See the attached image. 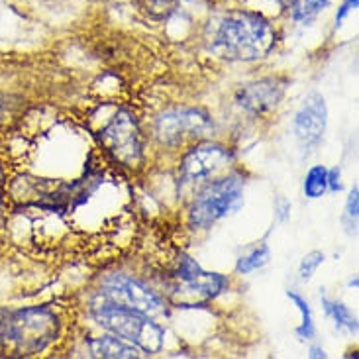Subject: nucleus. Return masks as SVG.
<instances>
[{
    "label": "nucleus",
    "mask_w": 359,
    "mask_h": 359,
    "mask_svg": "<svg viewBox=\"0 0 359 359\" xmlns=\"http://www.w3.org/2000/svg\"><path fill=\"white\" fill-rule=\"evenodd\" d=\"M277 41L271 22L253 10H232L218 20L210 51L226 61H255L265 57Z\"/></svg>",
    "instance_id": "obj_1"
},
{
    "label": "nucleus",
    "mask_w": 359,
    "mask_h": 359,
    "mask_svg": "<svg viewBox=\"0 0 359 359\" xmlns=\"http://www.w3.org/2000/svg\"><path fill=\"white\" fill-rule=\"evenodd\" d=\"M59 336V318L48 306L0 311V353L36 355Z\"/></svg>",
    "instance_id": "obj_2"
},
{
    "label": "nucleus",
    "mask_w": 359,
    "mask_h": 359,
    "mask_svg": "<svg viewBox=\"0 0 359 359\" xmlns=\"http://www.w3.org/2000/svg\"><path fill=\"white\" fill-rule=\"evenodd\" d=\"M93 316L98 322V326H102L104 330L122 340L134 344L142 351H146L147 355L157 353L163 348L165 332L159 324L149 320L144 312L102 301L93 306Z\"/></svg>",
    "instance_id": "obj_3"
},
{
    "label": "nucleus",
    "mask_w": 359,
    "mask_h": 359,
    "mask_svg": "<svg viewBox=\"0 0 359 359\" xmlns=\"http://www.w3.org/2000/svg\"><path fill=\"white\" fill-rule=\"evenodd\" d=\"M243 187L245 181L240 173H232L204 184L189 208L191 226L206 230L238 212L243 204Z\"/></svg>",
    "instance_id": "obj_4"
},
{
    "label": "nucleus",
    "mask_w": 359,
    "mask_h": 359,
    "mask_svg": "<svg viewBox=\"0 0 359 359\" xmlns=\"http://www.w3.org/2000/svg\"><path fill=\"white\" fill-rule=\"evenodd\" d=\"M107 154L124 167H136L144 159V142L136 118L130 112H118L100 132Z\"/></svg>",
    "instance_id": "obj_5"
},
{
    "label": "nucleus",
    "mask_w": 359,
    "mask_h": 359,
    "mask_svg": "<svg viewBox=\"0 0 359 359\" xmlns=\"http://www.w3.org/2000/svg\"><path fill=\"white\" fill-rule=\"evenodd\" d=\"M214 122L203 110L175 108L157 118L156 136L163 146L175 147L187 137H206L212 134Z\"/></svg>",
    "instance_id": "obj_6"
},
{
    "label": "nucleus",
    "mask_w": 359,
    "mask_h": 359,
    "mask_svg": "<svg viewBox=\"0 0 359 359\" xmlns=\"http://www.w3.org/2000/svg\"><path fill=\"white\" fill-rule=\"evenodd\" d=\"M228 287V279L220 273L204 271L193 257L181 253L173 271V292L191 297L193 301H212Z\"/></svg>",
    "instance_id": "obj_7"
},
{
    "label": "nucleus",
    "mask_w": 359,
    "mask_h": 359,
    "mask_svg": "<svg viewBox=\"0 0 359 359\" xmlns=\"http://www.w3.org/2000/svg\"><path fill=\"white\" fill-rule=\"evenodd\" d=\"M230 161H232V154L222 144H214V142L196 144L181 159L179 181L183 184L206 183L210 177L226 169Z\"/></svg>",
    "instance_id": "obj_8"
},
{
    "label": "nucleus",
    "mask_w": 359,
    "mask_h": 359,
    "mask_svg": "<svg viewBox=\"0 0 359 359\" xmlns=\"http://www.w3.org/2000/svg\"><path fill=\"white\" fill-rule=\"evenodd\" d=\"M102 301L114 302L126 309H134L140 312H157L161 311L163 301L156 291H151L144 283L130 279L126 275H112L108 277L102 291Z\"/></svg>",
    "instance_id": "obj_9"
},
{
    "label": "nucleus",
    "mask_w": 359,
    "mask_h": 359,
    "mask_svg": "<svg viewBox=\"0 0 359 359\" xmlns=\"http://www.w3.org/2000/svg\"><path fill=\"white\" fill-rule=\"evenodd\" d=\"M328 124V108L324 102V97L318 93H311L304 98L302 107L294 114L292 130L294 136L299 140V146L302 151H306V156L311 154L314 147L320 146L324 132Z\"/></svg>",
    "instance_id": "obj_10"
},
{
    "label": "nucleus",
    "mask_w": 359,
    "mask_h": 359,
    "mask_svg": "<svg viewBox=\"0 0 359 359\" xmlns=\"http://www.w3.org/2000/svg\"><path fill=\"white\" fill-rule=\"evenodd\" d=\"M283 93H285V87L279 81H275V79H262V81H255V83H250V85L240 88L238 95H236V102L248 114L262 116V114L273 110L281 102Z\"/></svg>",
    "instance_id": "obj_11"
},
{
    "label": "nucleus",
    "mask_w": 359,
    "mask_h": 359,
    "mask_svg": "<svg viewBox=\"0 0 359 359\" xmlns=\"http://www.w3.org/2000/svg\"><path fill=\"white\" fill-rule=\"evenodd\" d=\"M88 348L93 351L95 358H104V359H134L142 358L140 348L134 344H128L126 340L118 338L114 334L110 336H100L95 340L88 341Z\"/></svg>",
    "instance_id": "obj_12"
},
{
    "label": "nucleus",
    "mask_w": 359,
    "mask_h": 359,
    "mask_svg": "<svg viewBox=\"0 0 359 359\" xmlns=\"http://www.w3.org/2000/svg\"><path fill=\"white\" fill-rule=\"evenodd\" d=\"M322 306H324V312L326 316L330 318L338 330H346L350 334H358V318L351 314V311L344 304V302L332 301L328 297L322 299Z\"/></svg>",
    "instance_id": "obj_13"
},
{
    "label": "nucleus",
    "mask_w": 359,
    "mask_h": 359,
    "mask_svg": "<svg viewBox=\"0 0 359 359\" xmlns=\"http://www.w3.org/2000/svg\"><path fill=\"white\" fill-rule=\"evenodd\" d=\"M271 259V250L267 243H259L252 248L248 253H243L238 257V263H236V271L240 275H250L253 271H259L262 267H265Z\"/></svg>",
    "instance_id": "obj_14"
},
{
    "label": "nucleus",
    "mask_w": 359,
    "mask_h": 359,
    "mask_svg": "<svg viewBox=\"0 0 359 359\" xmlns=\"http://www.w3.org/2000/svg\"><path fill=\"white\" fill-rule=\"evenodd\" d=\"M330 6V0H291V18L297 24H311Z\"/></svg>",
    "instance_id": "obj_15"
},
{
    "label": "nucleus",
    "mask_w": 359,
    "mask_h": 359,
    "mask_svg": "<svg viewBox=\"0 0 359 359\" xmlns=\"http://www.w3.org/2000/svg\"><path fill=\"white\" fill-rule=\"evenodd\" d=\"M287 297L291 299L292 304L299 309L301 312V324L297 326V338L301 341H309V340H314V336H316V330H314V318H312V311H311V304L306 302L304 297H301L299 292L294 291H289L287 292Z\"/></svg>",
    "instance_id": "obj_16"
},
{
    "label": "nucleus",
    "mask_w": 359,
    "mask_h": 359,
    "mask_svg": "<svg viewBox=\"0 0 359 359\" xmlns=\"http://www.w3.org/2000/svg\"><path fill=\"white\" fill-rule=\"evenodd\" d=\"M302 191H304L306 198H312V201L322 198L324 193L328 191V169L324 165H312L304 177Z\"/></svg>",
    "instance_id": "obj_17"
},
{
    "label": "nucleus",
    "mask_w": 359,
    "mask_h": 359,
    "mask_svg": "<svg viewBox=\"0 0 359 359\" xmlns=\"http://www.w3.org/2000/svg\"><path fill=\"white\" fill-rule=\"evenodd\" d=\"M322 263H324V253L322 252H311L309 255H304L301 267H299V275H301L302 281H311L312 275L318 271Z\"/></svg>",
    "instance_id": "obj_18"
},
{
    "label": "nucleus",
    "mask_w": 359,
    "mask_h": 359,
    "mask_svg": "<svg viewBox=\"0 0 359 359\" xmlns=\"http://www.w3.org/2000/svg\"><path fill=\"white\" fill-rule=\"evenodd\" d=\"M359 191L358 187H353L348 194V201H346V216L350 218L353 226H355V220H358V212H359Z\"/></svg>",
    "instance_id": "obj_19"
},
{
    "label": "nucleus",
    "mask_w": 359,
    "mask_h": 359,
    "mask_svg": "<svg viewBox=\"0 0 359 359\" xmlns=\"http://www.w3.org/2000/svg\"><path fill=\"white\" fill-rule=\"evenodd\" d=\"M355 6H358V0H346V2L341 4L340 8H338V12H336V29L341 28V24H344L346 18L350 16L351 10H355Z\"/></svg>",
    "instance_id": "obj_20"
},
{
    "label": "nucleus",
    "mask_w": 359,
    "mask_h": 359,
    "mask_svg": "<svg viewBox=\"0 0 359 359\" xmlns=\"http://www.w3.org/2000/svg\"><path fill=\"white\" fill-rule=\"evenodd\" d=\"M275 212H277V220L279 222H287V218L291 216V203L287 198L279 196L275 203Z\"/></svg>",
    "instance_id": "obj_21"
},
{
    "label": "nucleus",
    "mask_w": 359,
    "mask_h": 359,
    "mask_svg": "<svg viewBox=\"0 0 359 359\" xmlns=\"http://www.w3.org/2000/svg\"><path fill=\"white\" fill-rule=\"evenodd\" d=\"M328 189H330L332 193H338V191H341V173L338 167H336V169H332V171H328Z\"/></svg>",
    "instance_id": "obj_22"
},
{
    "label": "nucleus",
    "mask_w": 359,
    "mask_h": 359,
    "mask_svg": "<svg viewBox=\"0 0 359 359\" xmlns=\"http://www.w3.org/2000/svg\"><path fill=\"white\" fill-rule=\"evenodd\" d=\"M312 359H324L326 358V351L322 350V348H318V346H312L311 348V353H309Z\"/></svg>",
    "instance_id": "obj_23"
},
{
    "label": "nucleus",
    "mask_w": 359,
    "mask_h": 359,
    "mask_svg": "<svg viewBox=\"0 0 359 359\" xmlns=\"http://www.w3.org/2000/svg\"><path fill=\"white\" fill-rule=\"evenodd\" d=\"M279 6H287V4H291V0H275Z\"/></svg>",
    "instance_id": "obj_24"
}]
</instances>
